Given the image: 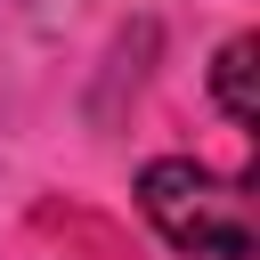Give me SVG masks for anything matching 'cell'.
Returning <instances> with one entry per match:
<instances>
[{
    "instance_id": "obj_1",
    "label": "cell",
    "mask_w": 260,
    "mask_h": 260,
    "mask_svg": "<svg viewBox=\"0 0 260 260\" xmlns=\"http://www.w3.org/2000/svg\"><path fill=\"white\" fill-rule=\"evenodd\" d=\"M138 211L187 260H252V195H244V179H219V171H203L187 154H162V162L138 171Z\"/></svg>"
},
{
    "instance_id": "obj_2",
    "label": "cell",
    "mask_w": 260,
    "mask_h": 260,
    "mask_svg": "<svg viewBox=\"0 0 260 260\" xmlns=\"http://www.w3.org/2000/svg\"><path fill=\"white\" fill-rule=\"evenodd\" d=\"M252 57H260V41H252V32H236V41L219 49V65H211V98H219V114H228L236 130H252V122H260V106H252Z\"/></svg>"
}]
</instances>
